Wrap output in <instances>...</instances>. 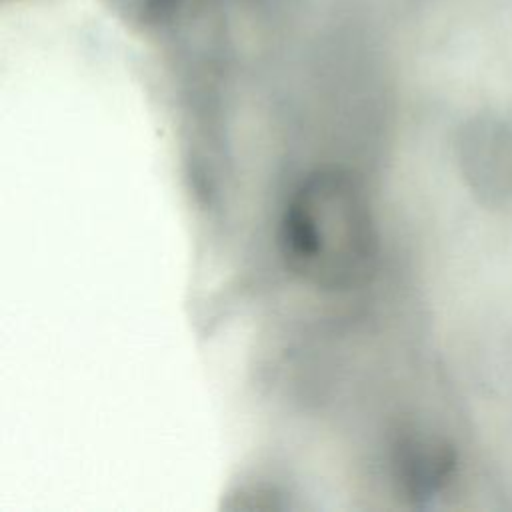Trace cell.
<instances>
[{
  "label": "cell",
  "instance_id": "7a4b0ae2",
  "mask_svg": "<svg viewBox=\"0 0 512 512\" xmlns=\"http://www.w3.org/2000/svg\"><path fill=\"white\" fill-rule=\"evenodd\" d=\"M456 158L462 178L482 204L512 208V114L468 120L456 136Z\"/></svg>",
  "mask_w": 512,
  "mask_h": 512
},
{
  "label": "cell",
  "instance_id": "6da1fadb",
  "mask_svg": "<svg viewBox=\"0 0 512 512\" xmlns=\"http://www.w3.org/2000/svg\"><path fill=\"white\" fill-rule=\"evenodd\" d=\"M288 266L320 288H348L370 270L376 254L368 198L350 174L318 170L290 196L282 216Z\"/></svg>",
  "mask_w": 512,
  "mask_h": 512
}]
</instances>
